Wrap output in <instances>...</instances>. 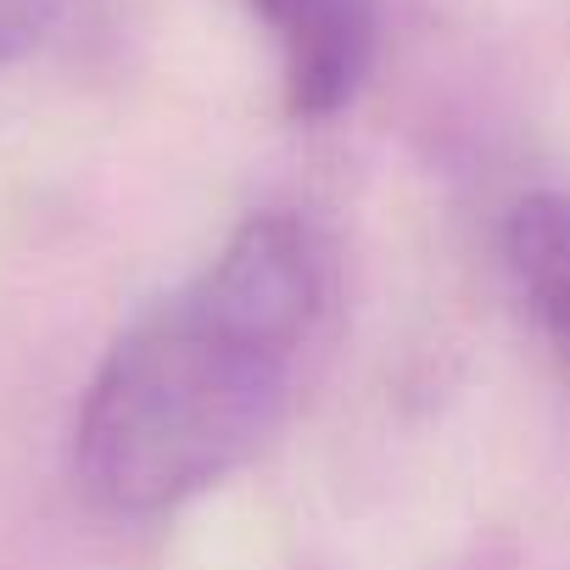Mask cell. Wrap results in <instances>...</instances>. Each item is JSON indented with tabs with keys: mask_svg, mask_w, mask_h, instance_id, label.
<instances>
[{
	"mask_svg": "<svg viewBox=\"0 0 570 570\" xmlns=\"http://www.w3.org/2000/svg\"><path fill=\"white\" fill-rule=\"evenodd\" d=\"M252 12L274 35L285 112L320 124L353 107L375 62V0H252Z\"/></svg>",
	"mask_w": 570,
	"mask_h": 570,
	"instance_id": "obj_2",
	"label": "cell"
},
{
	"mask_svg": "<svg viewBox=\"0 0 570 570\" xmlns=\"http://www.w3.org/2000/svg\"><path fill=\"white\" fill-rule=\"evenodd\" d=\"M503 263L531 325L559 353V364H570V196L564 190H531L509 207Z\"/></svg>",
	"mask_w": 570,
	"mask_h": 570,
	"instance_id": "obj_3",
	"label": "cell"
},
{
	"mask_svg": "<svg viewBox=\"0 0 570 570\" xmlns=\"http://www.w3.org/2000/svg\"><path fill=\"white\" fill-rule=\"evenodd\" d=\"M62 0H0V68L23 62L57 23Z\"/></svg>",
	"mask_w": 570,
	"mask_h": 570,
	"instance_id": "obj_4",
	"label": "cell"
},
{
	"mask_svg": "<svg viewBox=\"0 0 570 570\" xmlns=\"http://www.w3.org/2000/svg\"><path fill=\"white\" fill-rule=\"evenodd\" d=\"M325 303L314 224L252 213L96 364L73 420L79 492L112 520H163L235 475L292 409Z\"/></svg>",
	"mask_w": 570,
	"mask_h": 570,
	"instance_id": "obj_1",
	"label": "cell"
}]
</instances>
